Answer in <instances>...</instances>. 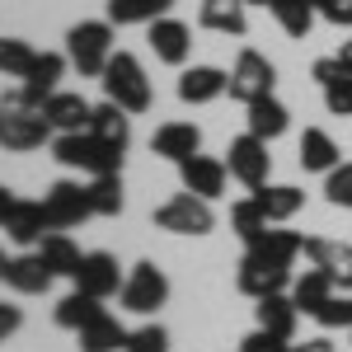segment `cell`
I'll return each instance as SVG.
<instances>
[{"instance_id":"6da1fadb","label":"cell","mask_w":352,"mask_h":352,"mask_svg":"<svg viewBox=\"0 0 352 352\" xmlns=\"http://www.w3.org/2000/svg\"><path fill=\"white\" fill-rule=\"evenodd\" d=\"M52 155H56V164H66V169H85V174H122V155H127V151L99 141V136L85 127V132H61L56 136Z\"/></svg>"},{"instance_id":"7a4b0ae2","label":"cell","mask_w":352,"mask_h":352,"mask_svg":"<svg viewBox=\"0 0 352 352\" xmlns=\"http://www.w3.org/2000/svg\"><path fill=\"white\" fill-rule=\"evenodd\" d=\"M52 141V122L43 109L24 104V94H5L0 99V146L5 151H38Z\"/></svg>"},{"instance_id":"3957f363","label":"cell","mask_w":352,"mask_h":352,"mask_svg":"<svg viewBox=\"0 0 352 352\" xmlns=\"http://www.w3.org/2000/svg\"><path fill=\"white\" fill-rule=\"evenodd\" d=\"M104 94H109V104H118L122 113H146L151 109V80H146V71H141V61L132 52H113L109 66H104Z\"/></svg>"},{"instance_id":"277c9868","label":"cell","mask_w":352,"mask_h":352,"mask_svg":"<svg viewBox=\"0 0 352 352\" xmlns=\"http://www.w3.org/2000/svg\"><path fill=\"white\" fill-rule=\"evenodd\" d=\"M66 52H71V66L80 71L85 80H99L104 66L113 56V24L109 19H85L66 33Z\"/></svg>"},{"instance_id":"5b68a950","label":"cell","mask_w":352,"mask_h":352,"mask_svg":"<svg viewBox=\"0 0 352 352\" xmlns=\"http://www.w3.org/2000/svg\"><path fill=\"white\" fill-rule=\"evenodd\" d=\"M155 226L169 230V235H207L217 226V212L197 192H174L164 207H155Z\"/></svg>"},{"instance_id":"8992f818","label":"cell","mask_w":352,"mask_h":352,"mask_svg":"<svg viewBox=\"0 0 352 352\" xmlns=\"http://www.w3.org/2000/svg\"><path fill=\"white\" fill-rule=\"evenodd\" d=\"M118 300H122V310H132V315H155L164 300H169V277L146 258V263H136V268L127 272Z\"/></svg>"},{"instance_id":"52a82bcc","label":"cell","mask_w":352,"mask_h":352,"mask_svg":"<svg viewBox=\"0 0 352 352\" xmlns=\"http://www.w3.org/2000/svg\"><path fill=\"white\" fill-rule=\"evenodd\" d=\"M272 85H277L272 61H268L263 52H254V47H244V52L235 56V71H230V99H240L244 109H249V104L268 99Z\"/></svg>"},{"instance_id":"ba28073f","label":"cell","mask_w":352,"mask_h":352,"mask_svg":"<svg viewBox=\"0 0 352 352\" xmlns=\"http://www.w3.org/2000/svg\"><path fill=\"white\" fill-rule=\"evenodd\" d=\"M226 169H230V179H240L244 188H263L268 184V169H272L268 141H258L254 132L235 136L230 151H226Z\"/></svg>"},{"instance_id":"9c48e42d","label":"cell","mask_w":352,"mask_h":352,"mask_svg":"<svg viewBox=\"0 0 352 352\" xmlns=\"http://www.w3.org/2000/svg\"><path fill=\"white\" fill-rule=\"evenodd\" d=\"M43 212H47V226H52V230H71V226H80V221L94 217L89 188L71 184V179H56L52 188H47V197H43Z\"/></svg>"},{"instance_id":"30bf717a","label":"cell","mask_w":352,"mask_h":352,"mask_svg":"<svg viewBox=\"0 0 352 352\" xmlns=\"http://www.w3.org/2000/svg\"><path fill=\"white\" fill-rule=\"evenodd\" d=\"M235 287H240L244 296H254V300L277 296V292H287V287H292V268L244 254V258H240V272H235Z\"/></svg>"},{"instance_id":"8fae6325","label":"cell","mask_w":352,"mask_h":352,"mask_svg":"<svg viewBox=\"0 0 352 352\" xmlns=\"http://www.w3.org/2000/svg\"><path fill=\"white\" fill-rule=\"evenodd\" d=\"M71 282H76V292H89V296L109 300V296L122 292V282H127V277H122V268H118V258H113V254L94 249V254H85L80 272H76Z\"/></svg>"},{"instance_id":"7c38bea8","label":"cell","mask_w":352,"mask_h":352,"mask_svg":"<svg viewBox=\"0 0 352 352\" xmlns=\"http://www.w3.org/2000/svg\"><path fill=\"white\" fill-rule=\"evenodd\" d=\"M320 89H324V104L333 118H352V71L338 61V56H320L315 71H310Z\"/></svg>"},{"instance_id":"4fadbf2b","label":"cell","mask_w":352,"mask_h":352,"mask_svg":"<svg viewBox=\"0 0 352 352\" xmlns=\"http://www.w3.org/2000/svg\"><path fill=\"white\" fill-rule=\"evenodd\" d=\"M305 258H310V268H324L329 277H333V287L352 292V244L310 235V240H305Z\"/></svg>"},{"instance_id":"5bb4252c","label":"cell","mask_w":352,"mask_h":352,"mask_svg":"<svg viewBox=\"0 0 352 352\" xmlns=\"http://www.w3.org/2000/svg\"><path fill=\"white\" fill-rule=\"evenodd\" d=\"M56 272L43 263V254L33 249V254H14L10 263H5V287L10 292H19V296H43L47 287H52Z\"/></svg>"},{"instance_id":"9a60e30c","label":"cell","mask_w":352,"mask_h":352,"mask_svg":"<svg viewBox=\"0 0 352 352\" xmlns=\"http://www.w3.org/2000/svg\"><path fill=\"white\" fill-rule=\"evenodd\" d=\"M226 164L221 160H212V155H192V160H184L179 164V179H184V192H197V197H221L226 192Z\"/></svg>"},{"instance_id":"2e32d148","label":"cell","mask_w":352,"mask_h":352,"mask_svg":"<svg viewBox=\"0 0 352 352\" xmlns=\"http://www.w3.org/2000/svg\"><path fill=\"white\" fill-rule=\"evenodd\" d=\"M66 76V56L61 52H38V66L24 76V104H33V109H43L47 99L56 94V80Z\"/></svg>"},{"instance_id":"e0dca14e","label":"cell","mask_w":352,"mask_h":352,"mask_svg":"<svg viewBox=\"0 0 352 352\" xmlns=\"http://www.w3.org/2000/svg\"><path fill=\"white\" fill-rule=\"evenodd\" d=\"M151 52L160 56V61H169V66H184L188 61V52H192V33H188V24H179V19H155L151 24Z\"/></svg>"},{"instance_id":"ac0fdd59","label":"cell","mask_w":352,"mask_h":352,"mask_svg":"<svg viewBox=\"0 0 352 352\" xmlns=\"http://www.w3.org/2000/svg\"><path fill=\"white\" fill-rule=\"evenodd\" d=\"M221 94H230V76L221 66H192L179 76V99L184 104H212Z\"/></svg>"},{"instance_id":"d6986e66","label":"cell","mask_w":352,"mask_h":352,"mask_svg":"<svg viewBox=\"0 0 352 352\" xmlns=\"http://www.w3.org/2000/svg\"><path fill=\"white\" fill-rule=\"evenodd\" d=\"M151 151L164 155V160H174V164H184L202 151V132H197L192 122H164L160 132L151 136Z\"/></svg>"},{"instance_id":"ffe728a7","label":"cell","mask_w":352,"mask_h":352,"mask_svg":"<svg viewBox=\"0 0 352 352\" xmlns=\"http://www.w3.org/2000/svg\"><path fill=\"white\" fill-rule=\"evenodd\" d=\"M43 118H47V122H52V132L61 136V132H85V127H89V118H94V109L85 104L80 94L56 89L52 99L43 104Z\"/></svg>"},{"instance_id":"44dd1931","label":"cell","mask_w":352,"mask_h":352,"mask_svg":"<svg viewBox=\"0 0 352 352\" xmlns=\"http://www.w3.org/2000/svg\"><path fill=\"white\" fill-rule=\"evenodd\" d=\"M244 254H254V258H268V263H282V268H292L300 254H305V240H300L296 230H263L258 240L244 244Z\"/></svg>"},{"instance_id":"7402d4cb","label":"cell","mask_w":352,"mask_h":352,"mask_svg":"<svg viewBox=\"0 0 352 352\" xmlns=\"http://www.w3.org/2000/svg\"><path fill=\"white\" fill-rule=\"evenodd\" d=\"M43 230H52L47 226V212H43V202H14V212H10V221H5V235L14 244H24V249H33V244L43 240Z\"/></svg>"},{"instance_id":"603a6c76","label":"cell","mask_w":352,"mask_h":352,"mask_svg":"<svg viewBox=\"0 0 352 352\" xmlns=\"http://www.w3.org/2000/svg\"><path fill=\"white\" fill-rule=\"evenodd\" d=\"M38 254H43V263L56 272V277H76L85 263V254H80V244L71 240L66 230H52V235H43L38 240Z\"/></svg>"},{"instance_id":"cb8c5ba5","label":"cell","mask_w":352,"mask_h":352,"mask_svg":"<svg viewBox=\"0 0 352 352\" xmlns=\"http://www.w3.org/2000/svg\"><path fill=\"white\" fill-rule=\"evenodd\" d=\"M338 164H343V155H338L333 136L320 132V127H305V136H300V169L305 174H329Z\"/></svg>"},{"instance_id":"d4e9b609","label":"cell","mask_w":352,"mask_h":352,"mask_svg":"<svg viewBox=\"0 0 352 352\" xmlns=\"http://www.w3.org/2000/svg\"><path fill=\"white\" fill-rule=\"evenodd\" d=\"M296 300L292 296H263L258 305H254V320H258V329H268V333H277V338H287L292 343V333H296Z\"/></svg>"},{"instance_id":"484cf974","label":"cell","mask_w":352,"mask_h":352,"mask_svg":"<svg viewBox=\"0 0 352 352\" xmlns=\"http://www.w3.org/2000/svg\"><path fill=\"white\" fill-rule=\"evenodd\" d=\"M254 202L263 207V217L277 226V221H292L305 207V192L292 188V184H263V188H254Z\"/></svg>"},{"instance_id":"4316f807","label":"cell","mask_w":352,"mask_h":352,"mask_svg":"<svg viewBox=\"0 0 352 352\" xmlns=\"http://www.w3.org/2000/svg\"><path fill=\"white\" fill-rule=\"evenodd\" d=\"M333 292H338V287H333V277H329L324 268H305L296 282H292V300H296L300 315H315Z\"/></svg>"},{"instance_id":"83f0119b","label":"cell","mask_w":352,"mask_h":352,"mask_svg":"<svg viewBox=\"0 0 352 352\" xmlns=\"http://www.w3.org/2000/svg\"><path fill=\"white\" fill-rule=\"evenodd\" d=\"M292 127V113L282 99H258V104H249V132L258 136V141H277V136Z\"/></svg>"},{"instance_id":"f1b7e54d","label":"cell","mask_w":352,"mask_h":352,"mask_svg":"<svg viewBox=\"0 0 352 352\" xmlns=\"http://www.w3.org/2000/svg\"><path fill=\"white\" fill-rule=\"evenodd\" d=\"M76 338H80V352H118V348H127V329L118 324L109 310H104L99 320H89Z\"/></svg>"},{"instance_id":"f546056e","label":"cell","mask_w":352,"mask_h":352,"mask_svg":"<svg viewBox=\"0 0 352 352\" xmlns=\"http://www.w3.org/2000/svg\"><path fill=\"white\" fill-rule=\"evenodd\" d=\"M52 315H56V324H61V329L80 333L89 320H99V315H104V305H99V296H89V292H71V296L56 300Z\"/></svg>"},{"instance_id":"4dcf8cb0","label":"cell","mask_w":352,"mask_h":352,"mask_svg":"<svg viewBox=\"0 0 352 352\" xmlns=\"http://www.w3.org/2000/svg\"><path fill=\"white\" fill-rule=\"evenodd\" d=\"M89 132L99 136V141H109V146H118V151L132 146V122H127V113L118 109V104H99L94 118H89Z\"/></svg>"},{"instance_id":"1f68e13d","label":"cell","mask_w":352,"mask_h":352,"mask_svg":"<svg viewBox=\"0 0 352 352\" xmlns=\"http://www.w3.org/2000/svg\"><path fill=\"white\" fill-rule=\"evenodd\" d=\"M202 28H212V33H230V38H240L244 33V0H202Z\"/></svg>"},{"instance_id":"d6a6232c","label":"cell","mask_w":352,"mask_h":352,"mask_svg":"<svg viewBox=\"0 0 352 352\" xmlns=\"http://www.w3.org/2000/svg\"><path fill=\"white\" fill-rule=\"evenodd\" d=\"M174 10V0H109V24H155Z\"/></svg>"},{"instance_id":"836d02e7","label":"cell","mask_w":352,"mask_h":352,"mask_svg":"<svg viewBox=\"0 0 352 352\" xmlns=\"http://www.w3.org/2000/svg\"><path fill=\"white\" fill-rule=\"evenodd\" d=\"M272 19L287 38H305L315 28V0H272Z\"/></svg>"},{"instance_id":"e575fe53","label":"cell","mask_w":352,"mask_h":352,"mask_svg":"<svg viewBox=\"0 0 352 352\" xmlns=\"http://www.w3.org/2000/svg\"><path fill=\"white\" fill-rule=\"evenodd\" d=\"M85 188H89L94 217H118L122 212V174H94Z\"/></svg>"},{"instance_id":"d590c367","label":"cell","mask_w":352,"mask_h":352,"mask_svg":"<svg viewBox=\"0 0 352 352\" xmlns=\"http://www.w3.org/2000/svg\"><path fill=\"white\" fill-rule=\"evenodd\" d=\"M33 66H38V52H33V43H24V38H0V76H14V80H24Z\"/></svg>"},{"instance_id":"8d00e7d4","label":"cell","mask_w":352,"mask_h":352,"mask_svg":"<svg viewBox=\"0 0 352 352\" xmlns=\"http://www.w3.org/2000/svg\"><path fill=\"white\" fill-rule=\"evenodd\" d=\"M230 226H235V235L249 244V240H258V235L268 230L272 221L263 217V207H258L254 197H244V202H235V207H230Z\"/></svg>"},{"instance_id":"74e56055","label":"cell","mask_w":352,"mask_h":352,"mask_svg":"<svg viewBox=\"0 0 352 352\" xmlns=\"http://www.w3.org/2000/svg\"><path fill=\"white\" fill-rule=\"evenodd\" d=\"M324 197L333 207H352V160H343L338 169L324 174Z\"/></svg>"},{"instance_id":"f35d334b","label":"cell","mask_w":352,"mask_h":352,"mask_svg":"<svg viewBox=\"0 0 352 352\" xmlns=\"http://www.w3.org/2000/svg\"><path fill=\"white\" fill-rule=\"evenodd\" d=\"M315 320L324 329H352V296H338V292H333V296L315 310Z\"/></svg>"},{"instance_id":"ab89813d","label":"cell","mask_w":352,"mask_h":352,"mask_svg":"<svg viewBox=\"0 0 352 352\" xmlns=\"http://www.w3.org/2000/svg\"><path fill=\"white\" fill-rule=\"evenodd\" d=\"M122 352H169V333L160 324H141L127 333V348Z\"/></svg>"},{"instance_id":"60d3db41","label":"cell","mask_w":352,"mask_h":352,"mask_svg":"<svg viewBox=\"0 0 352 352\" xmlns=\"http://www.w3.org/2000/svg\"><path fill=\"white\" fill-rule=\"evenodd\" d=\"M240 352H292V343L277 338V333H268V329H254V333L240 338Z\"/></svg>"},{"instance_id":"b9f144b4","label":"cell","mask_w":352,"mask_h":352,"mask_svg":"<svg viewBox=\"0 0 352 352\" xmlns=\"http://www.w3.org/2000/svg\"><path fill=\"white\" fill-rule=\"evenodd\" d=\"M320 14L338 28H352V0H329V5H320Z\"/></svg>"},{"instance_id":"7bdbcfd3","label":"cell","mask_w":352,"mask_h":352,"mask_svg":"<svg viewBox=\"0 0 352 352\" xmlns=\"http://www.w3.org/2000/svg\"><path fill=\"white\" fill-rule=\"evenodd\" d=\"M19 324H24V310H19V305H5V300H0V343H5L10 333H19Z\"/></svg>"},{"instance_id":"ee69618b","label":"cell","mask_w":352,"mask_h":352,"mask_svg":"<svg viewBox=\"0 0 352 352\" xmlns=\"http://www.w3.org/2000/svg\"><path fill=\"white\" fill-rule=\"evenodd\" d=\"M14 202H19V197H14V192H10L5 184H0V226L10 221V212H14Z\"/></svg>"},{"instance_id":"f6af8a7d","label":"cell","mask_w":352,"mask_h":352,"mask_svg":"<svg viewBox=\"0 0 352 352\" xmlns=\"http://www.w3.org/2000/svg\"><path fill=\"white\" fill-rule=\"evenodd\" d=\"M292 352H333L329 338H310V343H292Z\"/></svg>"},{"instance_id":"bcb514c9","label":"cell","mask_w":352,"mask_h":352,"mask_svg":"<svg viewBox=\"0 0 352 352\" xmlns=\"http://www.w3.org/2000/svg\"><path fill=\"white\" fill-rule=\"evenodd\" d=\"M338 61H343V66H348V71H352V38H348V43H343V52H338Z\"/></svg>"},{"instance_id":"7dc6e473","label":"cell","mask_w":352,"mask_h":352,"mask_svg":"<svg viewBox=\"0 0 352 352\" xmlns=\"http://www.w3.org/2000/svg\"><path fill=\"white\" fill-rule=\"evenodd\" d=\"M5 263H10V258H5V254H0V282H5Z\"/></svg>"},{"instance_id":"c3c4849f","label":"cell","mask_w":352,"mask_h":352,"mask_svg":"<svg viewBox=\"0 0 352 352\" xmlns=\"http://www.w3.org/2000/svg\"><path fill=\"white\" fill-rule=\"evenodd\" d=\"M244 5H268V10H272V0H244Z\"/></svg>"},{"instance_id":"681fc988","label":"cell","mask_w":352,"mask_h":352,"mask_svg":"<svg viewBox=\"0 0 352 352\" xmlns=\"http://www.w3.org/2000/svg\"><path fill=\"white\" fill-rule=\"evenodd\" d=\"M315 5H329V0H315Z\"/></svg>"}]
</instances>
